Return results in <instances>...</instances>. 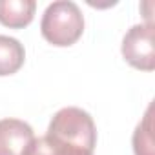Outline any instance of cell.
<instances>
[{
	"instance_id": "cell-1",
	"label": "cell",
	"mask_w": 155,
	"mask_h": 155,
	"mask_svg": "<svg viewBox=\"0 0 155 155\" xmlns=\"http://www.w3.org/2000/svg\"><path fill=\"white\" fill-rule=\"evenodd\" d=\"M42 37L57 46H73L84 33V15L81 8L71 0H57L49 4L40 20Z\"/></svg>"
},
{
	"instance_id": "cell-2",
	"label": "cell",
	"mask_w": 155,
	"mask_h": 155,
	"mask_svg": "<svg viewBox=\"0 0 155 155\" xmlns=\"http://www.w3.org/2000/svg\"><path fill=\"white\" fill-rule=\"evenodd\" d=\"M46 135L53 140L79 146L88 151H93L97 144V128L93 117L82 108L75 106L58 110L51 117Z\"/></svg>"
},
{
	"instance_id": "cell-3",
	"label": "cell",
	"mask_w": 155,
	"mask_h": 155,
	"mask_svg": "<svg viewBox=\"0 0 155 155\" xmlns=\"http://www.w3.org/2000/svg\"><path fill=\"white\" fill-rule=\"evenodd\" d=\"M155 29L153 24H135L131 26L124 38H122V57L124 60L140 71H153L155 69Z\"/></svg>"
},
{
	"instance_id": "cell-4",
	"label": "cell",
	"mask_w": 155,
	"mask_h": 155,
	"mask_svg": "<svg viewBox=\"0 0 155 155\" xmlns=\"http://www.w3.org/2000/svg\"><path fill=\"white\" fill-rule=\"evenodd\" d=\"M33 128L20 119L0 120V155H22L24 148L33 140Z\"/></svg>"
},
{
	"instance_id": "cell-5",
	"label": "cell",
	"mask_w": 155,
	"mask_h": 155,
	"mask_svg": "<svg viewBox=\"0 0 155 155\" xmlns=\"http://www.w3.org/2000/svg\"><path fill=\"white\" fill-rule=\"evenodd\" d=\"M35 0H0V24L20 29L31 24L35 17Z\"/></svg>"
},
{
	"instance_id": "cell-6",
	"label": "cell",
	"mask_w": 155,
	"mask_h": 155,
	"mask_svg": "<svg viewBox=\"0 0 155 155\" xmlns=\"http://www.w3.org/2000/svg\"><path fill=\"white\" fill-rule=\"evenodd\" d=\"M26 60V51L20 40L0 35V77H8L17 73Z\"/></svg>"
},
{
	"instance_id": "cell-7",
	"label": "cell",
	"mask_w": 155,
	"mask_h": 155,
	"mask_svg": "<svg viewBox=\"0 0 155 155\" xmlns=\"http://www.w3.org/2000/svg\"><path fill=\"white\" fill-rule=\"evenodd\" d=\"M22 155H93V151L82 150L79 146L64 144L44 135V137H33V140L24 148Z\"/></svg>"
},
{
	"instance_id": "cell-8",
	"label": "cell",
	"mask_w": 155,
	"mask_h": 155,
	"mask_svg": "<svg viewBox=\"0 0 155 155\" xmlns=\"http://www.w3.org/2000/svg\"><path fill=\"white\" fill-rule=\"evenodd\" d=\"M153 104L148 106L142 120L137 124L133 131V153L135 155H155L153 151Z\"/></svg>"
}]
</instances>
